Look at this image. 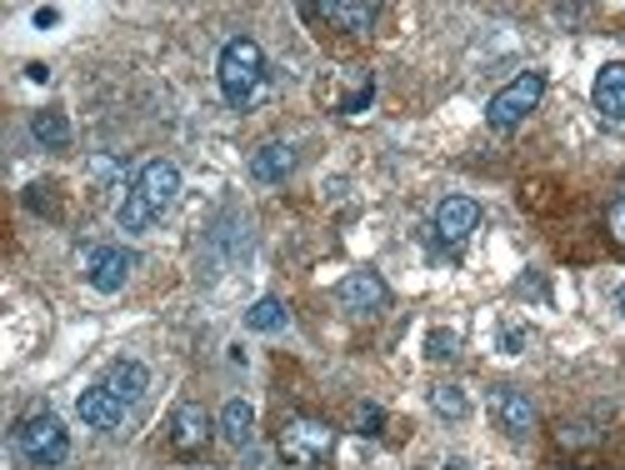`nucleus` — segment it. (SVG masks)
<instances>
[{"instance_id":"nucleus-1","label":"nucleus","mask_w":625,"mask_h":470,"mask_svg":"<svg viewBox=\"0 0 625 470\" xmlns=\"http://www.w3.org/2000/svg\"><path fill=\"white\" fill-rule=\"evenodd\" d=\"M175 196H181V170H175L171 160H151V166H141V176L131 180L115 220H121V230L141 236V230H151L155 220L175 206Z\"/></svg>"},{"instance_id":"nucleus-2","label":"nucleus","mask_w":625,"mask_h":470,"mask_svg":"<svg viewBox=\"0 0 625 470\" xmlns=\"http://www.w3.org/2000/svg\"><path fill=\"white\" fill-rule=\"evenodd\" d=\"M215 80H221V96L231 100V106H251L255 90H261V80H265V56H261V46H255L251 36L225 40L221 66H215Z\"/></svg>"},{"instance_id":"nucleus-3","label":"nucleus","mask_w":625,"mask_h":470,"mask_svg":"<svg viewBox=\"0 0 625 470\" xmlns=\"http://www.w3.org/2000/svg\"><path fill=\"white\" fill-rule=\"evenodd\" d=\"M16 446H21V456L31 460V466L51 470V466H65V456H71V430L61 426V416L36 410V416H26L21 426H16Z\"/></svg>"},{"instance_id":"nucleus-4","label":"nucleus","mask_w":625,"mask_h":470,"mask_svg":"<svg viewBox=\"0 0 625 470\" xmlns=\"http://www.w3.org/2000/svg\"><path fill=\"white\" fill-rule=\"evenodd\" d=\"M541 96H545V76H541V70H525V76H515L511 86H501L491 96V106H485L491 130H515L535 106H541Z\"/></svg>"},{"instance_id":"nucleus-5","label":"nucleus","mask_w":625,"mask_h":470,"mask_svg":"<svg viewBox=\"0 0 625 470\" xmlns=\"http://www.w3.org/2000/svg\"><path fill=\"white\" fill-rule=\"evenodd\" d=\"M331 450H335V430L325 420H291L281 430V456L291 466H321V460H331Z\"/></svg>"},{"instance_id":"nucleus-6","label":"nucleus","mask_w":625,"mask_h":470,"mask_svg":"<svg viewBox=\"0 0 625 470\" xmlns=\"http://www.w3.org/2000/svg\"><path fill=\"white\" fill-rule=\"evenodd\" d=\"M335 300H341V310H351V316H375V310L391 306V286H385L375 270H351V276L335 286Z\"/></svg>"},{"instance_id":"nucleus-7","label":"nucleus","mask_w":625,"mask_h":470,"mask_svg":"<svg viewBox=\"0 0 625 470\" xmlns=\"http://www.w3.org/2000/svg\"><path fill=\"white\" fill-rule=\"evenodd\" d=\"M135 270V256L121 246H95L91 256H85V280H91V290H101V296H115V290L131 280Z\"/></svg>"},{"instance_id":"nucleus-8","label":"nucleus","mask_w":625,"mask_h":470,"mask_svg":"<svg viewBox=\"0 0 625 470\" xmlns=\"http://www.w3.org/2000/svg\"><path fill=\"white\" fill-rule=\"evenodd\" d=\"M491 410H495V420H501V430L511 440H525L535 430V400L525 396V390H515V386H495L491 390Z\"/></svg>"},{"instance_id":"nucleus-9","label":"nucleus","mask_w":625,"mask_h":470,"mask_svg":"<svg viewBox=\"0 0 625 470\" xmlns=\"http://www.w3.org/2000/svg\"><path fill=\"white\" fill-rule=\"evenodd\" d=\"M75 416H81L91 430H121L125 426V400L115 396L111 386H91V390H81V400H75Z\"/></svg>"},{"instance_id":"nucleus-10","label":"nucleus","mask_w":625,"mask_h":470,"mask_svg":"<svg viewBox=\"0 0 625 470\" xmlns=\"http://www.w3.org/2000/svg\"><path fill=\"white\" fill-rule=\"evenodd\" d=\"M171 446L181 450V456H195V450L211 446V416H205L195 400L175 406V416H171Z\"/></svg>"},{"instance_id":"nucleus-11","label":"nucleus","mask_w":625,"mask_h":470,"mask_svg":"<svg viewBox=\"0 0 625 470\" xmlns=\"http://www.w3.org/2000/svg\"><path fill=\"white\" fill-rule=\"evenodd\" d=\"M311 16L331 20L335 30H345V36H361V30L375 26V16H381V6L375 0H325V6H305Z\"/></svg>"},{"instance_id":"nucleus-12","label":"nucleus","mask_w":625,"mask_h":470,"mask_svg":"<svg viewBox=\"0 0 625 470\" xmlns=\"http://www.w3.org/2000/svg\"><path fill=\"white\" fill-rule=\"evenodd\" d=\"M475 226H481V206H475L471 196H451L435 206V236L451 240V246H461Z\"/></svg>"},{"instance_id":"nucleus-13","label":"nucleus","mask_w":625,"mask_h":470,"mask_svg":"<svg viewBox=\"0 0 625 470\" xmlns=\"http://www.w3.org/2000/svg\"><path fill=\"white\" fill-rule=\"evenodd\" d=\"M591 100L605 120H625V60L601 66V76H595V86H591Z\"/></svg>"},{"instance_id":"nucleus-14","label":"nucleus","mask_w":625,"mask_h":470,"mask_svg":"<svg viewBox=\"0 0 625 470\" xmlns=\"http://www.w3.org/2000/svg\"><path fill=\"white\" fill-rule=\"evenodd\" d=\"M291 170H295V146H285V140H271V146H261L251 156V180H261V186H281Z\"/></svg>"},{"instance_id":"nucleus-15","label":"nucleus","mask_w":625,"mask_h":470,"mask_svg":"<svg viewBox=\"0 0 625 470\" xmlns=\"http://www.w3.org/2000/svg\"><path fill=\"white\" fill-rule=\"evenodd\" d=\"M105 386L115 390V396L131 406V400H141L145 396V386H151V370L141 366V360H115L111 370H105Z\"/></svg>"},{"instance_id":"nucleus-16","label":"nucleus","mask_w":625,"mask_h":470,"mask_svg":"<svg viewBox=\"0 0 625 470\" xmlns=\"http://www.w3.org/2000/svg\"><path fill=\"white\" fill-rule=\"evenodd\" d=\"M221 436L231 440L235 450L251 446V436H255V410H251V400H225V410H221Z\"/></svg>"},{"instance_id":"nucleus-17","label":"nucleus","mask_w":625,"mask_h":470,"mask_svg":"<svg viewBox=\"0 0 625 470\" xmlns=\"http://www.w3.org/2000/svg\"><path fill=\"white\" fill-rule=\"evenodd\" d=\"M31 136L41 140V150H65L71 146V120H65V110H36Z\"/></svg>"},{"instance_id":"nucleus-18","label":"nucleus","mask_w":625,"mask_h":470,"mask_svg":"<svg viewBox=\"0 0 625 470\" xmlns=\"http://www.w3.org/2000/svg\"><path fill=\"white\" fill-rule=\"evenodd\" d=\"M245 326L261 330V336H275V330L291 326V316H285V306L275 296H265V300H255V306L245 310Z\"/></svg>"},{"instance_id":"nucleus-19","label":"nucleus","mask_w":625,"mask_h":470,"mask_svg":"<svg viewBox=\"0 0 625 470\" xmlns=\"http://www.w3.org/2000/svg\"><path fill=\"white\" fill-rule=\"evenodd\" d=\"M431 410L435 416H445V420H465L471 416V400H465L461 386H435L431 390Z\"/></svg>"},{"instance_id":"nucleus-20","label":"nucleus","mask_w":625,"mask_h":470,"mask_svg":"<svg viewBox=\"0 0 625 470\" xmlns=\"http://www.w3.org/2000/svg\"><path fill=\"white\" fill-rule=\"evenodd\" d=\"M555 440H561L565 450H585V446H601V426H591V420H565V426L555 430Z\"/></svg>"},{"instance_id":"nucleus-21","label":"nucleus","mask_w":625,"mask_h":470,"mask_svg":"<svg viewBox=\"0 0 625 470\" xmlns=\"http://www.w3.org/2000/svg\"><path fill=\"white\" fill-rule=\"evenodd\" d=\"M455 346H461V340H455V330H431V340H425V356H431V360H451Z\"/></svg>"},{"instance_id":"nucleus-22","label":"nucleus","mask_w":625,"mask_h":470,"mask_svg":"<svg viewBox=\"0 0 625 470\" xmlns=\"http://www.w3.org/2000/svg\"><path fill=\"white\" fill-rule=\"evenodd\" d=\"M355 430H361V436H381V430H385V410L365 400V406L355 410Z\"/></svg>"},{"instance_id":"nucleus-23","label":"nucleus","mask_w":625,"mask_h":470,"mask_svg":"<svg viewBox=\"0 0 625 470\" xmlns=\"http://www.w3.org/2000/svg\"><path fill=\"white\" fill-rule=\"evenodd\" d=\"M611 236L625 246V200H615V206H611Z\"/></svg>"},{"instance_id":"nucleus-24","label":"nucleus","mask_w":625,"mask_h":470,"mask_svg":"<svg viewBox=\"0 0 625 470\" xmlns=\"http://www.w3.org/2000/svg\"><path fill=\"white\" fill-rule=\"evenodd\" d=\"M371 96H375V86H361V96H351L341 110H351V116H355V110H365V106H371Z\"/></svg>"},{"instance_id":"nucleus-25","label":"nucleus","mask_w":625,"mask_h":470,"mask_svg":"<svg viewBox=\"0 0 625 470\" xmlns=\"http://www.w3.org/2000/svg\"><path fill=\"white\" fill-rule=\"evenodd\" d=\"M521 330H505V336H501V346H505V356H515V350H521Z\"/></svg>"},{"instance_id":"nucleus-26","label":"nucleus","mask_w":625,"mask_h":470,"mask_svg":"<svg viewBox=\"0 0 625 470\" xmlns=\"http://www.w3.org/2000/svg\"><path fill=\"white\" fill-rule=\"evenodd\" d=\"M56 20H61V10H56V6H46V10H36V26H56Z\"/></svg>"},{"instance_id":"nucleus-27","label":"nucleus","mask_w":625,"mask_h":470,"mask_svg":"<svg viewBox=\"0 0 625 470\" xmlns=\"http://www.w3.org/2000/svg\"><path fill=\"white\" fill-rule=\"evenodd\" d=\"M441 470H471V466H465V460H445Z\"/></svg>"},{"instance_id":"nucleus-28","label":"nucleus","mask_w":625,"mask_h":470,"mask_svg":"<svg viewBox=\"0 0 625 470\" xmlns=\"http://www.w3.org/2000/svg\"><path fill=\"white\" fill-rule=\"evenodd\" d=\"M615 310H621V316H625V286L615 290Z\"/></svg>"},{"instance_id":"nucleus-29","label":"nucleus","mask_w":625,"mask_h":470,"mask_svg":"<svg viewBox=\"0 0 625 470\" xmlns=\"http://www.w3.org/2000/svg\"><path fill=\"white\" fill-rule=\"evenodd\" d=\"M621 190H625V180H621ZM621 200H625V196H621Z\"/></svg>"}]
</instances>
